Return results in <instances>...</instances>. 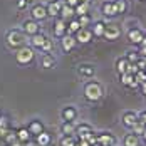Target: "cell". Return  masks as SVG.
Masks as SVG:
<instances>
[{"label": "cell", "instance_id": "cell-1", "mask_svg": "<svg viewBox=\"0 0 146 146\" xmlns=\"http://www.w3.org/2000/svg\"><path fill=\"white\" fill-rule=\"evenodd\" d=\"M27 40H29L27 35L20 29H9L5 32V35H3V44H5V47L9 50H14V52H17L22 47H25L27 45Z\"/></svg>", "mask_w": 146, "mask_h": 146}, {"label": "cell", "instance_id": "cell-2", "mask_svg": "<svg viewBox=\"0 0 146 146\" xmlns=\"http://www.w3.org/2000/svg\"><path fill=\"white\" fill-rule=\"evenodd\" d=\"M82 96L88 102H98L102 99L104 96V86L102 82L96 81V79H89L82 86Z\"/></svg>", "mask_w": 146, "mask_h": 146}, {"label": "cell", "instance_id": "cell-3", "mask_svg": "<svg viewBox=\"0 0 146 146\" xmlns=\"http://www.w3.org/2000/svg\"><path fill=\"white\" fill-rule=\"evenodd\" d=\"M14 57H15V62L22 67H27L30 66L34 60H35V50L30 47V45H25L22 49H19L17 52H14Z\"/></svg>", "mask_w": 146, "mask_h": 146}, {"label": "cell", "instance_id": "cell-4", "mask_svg": "<svg viewBox=\"0 0 146 146\" xmlns=\"http://www.w3.org/2000/svg\"><path fill=\"white\" fill-rule=\"evenodd\" d=\"M79 117V109L74 104H67L60 109V119L62 123H76Z\"/></svg>", "mask_w": 146, "mask_h": 146}, {"label": "cell", "instance_id": "cell-5", "mask_svg": "<svg viewBox=\"0 0 146 146\" xmlns=\"http://www.w3.org/2000/svg\"><path fill=\"white\" fill-rule=\"evenodd\" d=\"M49 15H47V7H45V3H40V2H37V3H34L32 7H30V19L32 20H35V22H42L45 20Z\"/></svg>", "mask_w": 146, "mask_h": 146}, {"label": "cell", "instance_id": "cell-6", "mask_svg": "<svg viewBox=\"0 0 146 146\" xmlns=\"http://www.w3.org/2000/svg\"><path fill=\"white\" fill-rule=\"evenodd\" d=\"M126 37H128V42L133 45H139L145 40V30L141 27H129L126 32Z\"/></svg>", "mask_w": 146, "mask_h": 146}, {"label": "cell", "instance_id": "cell-7", "mask_svg": "<svg viewBox=\"0 0 146 146\" xmlns=\"http://www.w3.org/2000/svg\"><path fill=\"white\" fill-rule=\"evenodd\" d=\"M25 128H27V131L30 133L32 138H35V136H39L40 133L45 131V124H44V121H42L40 117H34V119H30Z\"/></svg>", "mask_w": 146, "mask_h": 146}, {"label": "cell", "instance_id": "cell-8", "mask_svg": "<svg viewBox=\"0 0 146 146\" xmlns=\"http://www.w3.org/2000/svg\"><path fill=\"white\" fill-rule=\"evenodd\" d=\"M20 30H22L27 37H32V35H35V34L40 32V24L35 22V20H32V19H25V20L22 22V25H20Z\"/></svg>", "mask_w": 146, "mask_h": 146}, {"label": "cell", "instance_id": "cell-9", "mask_svg": "<svg viewBox=\"0 0 146 146\" xmlns=\"http://www.w3.org/2000/svg\"><path fill=\"white\" fill-rule=\"evenodd\" d=\"M121 34H123V30H121L119 25H116V24H106V29H104V35L102 37L108 42H114V40H117L121 37Z\"/></svg>", "mask_w": 146, "mask_h": 146}, {"label": "cell", "instance_id": "cell-10", "mask_svg": "<svg viewBox=\"0 0 146 146\" xmlns=\"http://www.w3.org/2000/svg\"><path fill=\"white\" fill-rule=\"evenodd\" d=\"M138 123V113L136 111H133V109H128V111H124L123 114H121V124L126 128V129H129L131 131V128Z\"/></svg>", "mask_w": 146, "mask_h": 146}, {"label": "cell", "instance_id": "cell-11", "mask_svg": "<svg viewBox=\"0 0 146 146\" xmlns=\"http://www.w3.org/2000/svg\"><path fill=\"white\" fill-rule=\"evenodd\" d=\"M98 145L101 146H116L117 138L111 131H101L98 133Z\"/></svg>", "mask_w": 146, "mask_h": 146}, {"label": "cell", "instance_id": "cell-12", "mask_svg": "<svg viewBox=\"0 0 146 146\" xmlns=\"http://www.w3.org/2000/svg\"><path fill=\"white\" fill-rule=\"evenodd\" d=\"M52 34H54V37L56 39H62L66 34H67V22L66 20H62V19H54V25H52Z\"/></svg>", "mask_w": 146, "mask_h": 146}, {"label": "cell", "instance_id": "cell-13", "mask_svg": "<svg viewBox=\"0 0 146 146\" xmlns=\"http://www.w3.org/2000/svg\"><path fill=\"white\" fill-rule=\"evenodd\" d=\"M74 37H76V42L77 44H89L94 39V35H92V32H91L89 27H81V29L74 34Z\"/></svg>", "mask_w": 146, "mask_h": 146}, {"label": "cell", "instance_id": "cell-14", "mask_svg": "<svg viewBox=\"0 0 146 146\" xmlns=\"http://www.w3.org/2000/svg\"><path fill=\"white\" fill-rule=\"evenodd\" d=\"M66 5V0H50L49 3H45L47 7V15L52 17V19H57L60 14V9Z\"/></svg>", "mask_w": 146, "mask_h": 146}, {"label": "cell", "instance_id": "cell-15", "mask_svg": "<svg viewBox=\"0 0 146 146\" xmlns=\"http://www.w3.org/2000/svg\"><path fill=\"white\" fill-rule=\"evenodd\" d=\"M77 74H79V77H82V79H94V76H96V67H94V64H79L77 66Z\"/></svg>", "mask_w": 146, "mask_h": 146}, {"label": "cell", "instance_id": "cell-16", "mask_svg": "<svg viewBox=\"0 0 146 146\" xmlns=\"http://www.w3.org/2000/svg\"><path fill=\"white\" fill-rule=\"evenodd\" d=\"M92 131H94L92 124H89V123H76V131H74V134L77 136V139H86L88 134Z\"/></svg>", "mask_w": 146, "mask_h": 146}, {"label": "cell", "instance_id": "cell-17", "mask_svg": "<svg viewBox=\"0 0 146 146\" xmlns=\"http://www.w3.org/2000/svg\"><path fill=\"white\" fill-rule=\"evenodd\" d=\"M39 64L42 69H56L57 67V59L54 57V54H42L39 59Z\"/></svg>", "mask_w": 146, "mask_h": 146}, {"label": "cell", "instance_id": "cell-18", "mask_svg": "<svg viewBox=\"0 0 146 146\" xmlns=\"http://www.w3.org/2000/svg\"><path fill=\"white\" fill-rule=\"evenodd\" d=\"M101 14L104 17H108V19H113V17H116V9H114V2L113 0H106V2H102L101 3Z\"/></svg>", "mask_w": 146, "mask_h": 146}, {"label": "cell", "instance_id": "cell-19", "mask_svg": "<svg viewBox=\"0 0 146 146\" xmlns=\"http://www.w3.org/2000/svg\"><path fill=\"white\" fill-rule=\"evenodd\" d=\"M76 37L71 35V34H66L62 39H60V49L64 50V52H71L74 47H76Z\"/></svg>", "mask_w": 146, "mask_h": 146}, {"label": "cell", "instance_id": "cell-20", "mask_svg": "<svg viewBox=\"0 0 146 146\" xmlns=\"http://www.w3.org/2000/svg\"><path fill=\"white\" fill-rule=\"evenodd\" d=\"M47 40V35H45L44 32L40 30L39 34H35V35H32L29 39V42H30V47L32 49H37V50H40V47L44 45V42Z\"/></svg>", "mask_w": 146, "mask_h": 146}, {"label": "cell", "instance_id": "cell-21", "mask_svg": "<svg viewBox=\"0 0 146 146\" xmlns=\"http://www.w3.org/2000/svg\"><path fill=\"white\" fill-rule=\"evenodd\" d=\"M119 81H121V84H123L124 88H129V89L139 88V86H138V82L134 81V76H131V74H128V72L121 74V76H119Z\"/></svg>", "mask_w": 146, "mask_h": 146}, {"label": "cell", "instance_id": "cell-22", "mask_svg": "<svg viewBox=\"0 0 146 146\" xmlns=\"http://www.w3.org/2000/svg\"><path fill=\"white\" fill-rule=\"evenodd\" d=\"M89 29H91V32H92L94 37H102V35H104V29H106V22H104V20H96V22L91 24Z\"/></svg>", "mask_w": 146, "mask_h": 146}, {"label": "cell", "instance_id": "cell-23", "mask_svg": "<svg viewBox=\"0 0 146 146\" xmlns=\"http://www.w3.org/2000/svg\"><path fill=\"white\" fill-rule=\"evenodd\" d=\"M121 143H123V146H139L141 145V138L129 131L128 134H124V138H123Z\"/></svg>", "mask_w": 146, "mask_h": 146}, {"label": "cell", "instance_id": "cell-24", "mask_svg": "<svg viewBox=\"0 0 146 146\" xmlns=\"http://www.w3.org/2000/svg\"><path fill=\"white\" fill-rule=\"evenodd\" d=\"M128 66H129V62H128V59L124 57H117L116 60H114V69H116L117 76H121V74H124L126 71H128Z\"/></svg>", "mask_w": 146, "mask_h": 146}, {"label": "cell", "instance_id": "cell-25", "mask_svg": "<svg viewBox=\"0 0 146 146\" xmlns=\"http://www.w3.org/2000/svg\"><path fill=\"white\" fill-rule=\"evenodd\" d=\"M15 138H17V141H19V143H22V145H25L27 141L32 139V136H30V133L27 131V128H25V126H22V128H19V129L15 131Z\"/></svg>", "mask_w": 146, "mask_h": 146}, {"label": "cell", "instance_id": "cell-26", "mask_svg": "<svg viewBox=\"0 0 146 146\" xmlns=\"http://www.w3.org/2000/svg\"><path fill=\"white\" fill-rule=\"evenodd\" d=\"M74 17H76V14H74V9H72V7H69V5H64V7L60 9L59 19H62V20L69 22V20H72Z\"/></svg>", "mask_w": 146, "mask_h": 146}, {"label": "cell", "instance_id": "cell-27", "mask_svg": "<svg viewBox=\"0 0 146 146\" xmlns=\"http://www.w3.org/2000/svg\"><path fill=\"white\" fill-rule=\"evenodd\" d=\"M50 143H52V136L47 131L40 133L39 136H35V145L37 146H49Z\"/></svg>", "mask_w": 146, "mask_h": 146}, {"label": "cell", "instance_id": "cell-28", "mask_svg": "<svg viewBox=\"0 0 146 146\" xmlns=\"http://www.w3.org/2000/svg\"><path fill=\"white\" fill-rule=\"evenodd\" d=\"M77 143V136L76 134H60L59 145L60 146H72Z\"/></svg>", "mask_w": 146, "mask_h": 146}, {"label": "cell", "instance_id": "cell-29", "mask_svg": "<svg viewBox=\"0 0 146 146\" xmlns=\"http://www.w3.org/2000/svg\"><path fill=\"white\" fill-rule=\"evenodd\" d=\"M113 2H114V9H116L117 15H123V14L128 12V9H129L128 0H113Z\"/></svg>", "mask_w": 146, "mask_h": 146}, {"label": "cell", "instance_id": "cell-30", "mask_svg": "<svg viewBox=\"0 0 146 146\" xmlns=\"http://www.w3.org/2000/svg\"><path fill=\"white\" fill-rule=\"evenodd\" d=\"M89 9H91V5H88V3H77L76 7H74V14H76V17H81V15H86L89 14Z\"/></svg>", "mask_w": 146, "mask_h": 146}, {"label": "cell", "instance_id": "cell-31", "mask_svg": "<svg viewBox=\"0 0 146 146\" xmlns=\"http://www.w3.org/2000/svg\"><path fill=\"white\" fill-rule=\"evenodd\" d=\"M76 123H60V134H74Z\"/></svg>", "mask_w": 146, "mask_h": 146}, {"label": "cell", "instance_id": "cell-32", "mask_svg": "<svg viewBox=\"0 0 146 146\" xmlns=\"http://www.w3.org/2000/svg\"><path fill=\"white\" fill-rule=\"evenodd\" d=\"M79 29H81V24L77 22V19H76V17H74L72 20H69V22H67V34L74 35Z\"/></svg>", "mask_w": 146, "mask_h": 146}, {"label": "cell", "instance_id": "cell-33", "mask_svg": "<svg viewBox=\"0 0 146 146\" xmlns=\"http://www.w3.org/2000/svg\"><path fill=\"white\" fill-rule=\"evenodd\" d=\"M145 131H146V126L139 121V119H138V123L131 128V133H133V134H136V136H139V138L143 136V133H145Z\"/></svg>", "mask_w": 146, "mask_h": 146}, {"label": "cell", "instance_id": "cell-34", "mask_svg": "<svg viewBox=\"0 0 146 146\" xmlns=\"http://www.w3.org/2000/svg\"><path fill=\"white\" fill-rule=\"evenodd\" d=\"M52 50H54V40L47 37V40L44 42V45L40 47V52L42 54H52Z\"/></svg>", "mask_w": 146, "mask_h": 146}, {"label": "cell", "instance_id": "cell-35", "mask_svg": "<svg viewBox=\"0 0 146 146\" xmlns=\"http://www.w3.org/2000/svg\"><path fill=\"white\" fill-rule=\"evenodd\" d=\"M77 19V22L81 24V27H89L91 24H92V19H91V15L86 14V15H81V17H76Z\"/></svg>", "mask_w": 146, "mask_h": 146}, {"label": "cell", "instance_id": "cell-36", "mask_svg": "<svg viewBox=\"0 0 146 146\" xmlns=\"http://www.w3.org/2000/svg\"><path fill=\"white\" fill-rule=\"evenodd\" d=\"M124 57L128 59L129 64H136V62L139 60V54H138V50H129V52H126Z\"/></svg>", "mask_w": 146, "mask_h": 146}, {"label": "cell", "instance_id": "cell-37", "mask_svg": "<svg viewBox=\"0 0 146 146\" xmlns=\"http://www.w3.org/2000/svg\"><path fill=\"white\" fill-rule=\"evenodd\" d=\"M9 126H10L9 117L5 116V114H0V131H7V129H9Z\"/></svg>", "mask_w": 146, "mask_h": 146}, {"label": "cell", "instance_id": "cell-38", "mask_svg": "<svg viewBox=\"0 0 146 146\" xmlns=\"http://www.w3.org/2000/svg\"><path fill=\"white\" fill-rule=\"evenodd\" d=\"M134 81L138 82V86H139V84H143V82L146 81V72H145V71H138V72L134 74Z\"/></svg>", "mask_w": 146, "mask_h": 146}, {"label": "cell", "instance_id": "cell-39", "mask_svg": "<svg viewBox=\"0 0 146 146\" xmlns=\"http://www.w3.org/2000/svg\"><path fill=\"white\" fill-rule=\"evenodd\" d=\"M30 2H32V0H17V9H19V10H25Z\"/></svg>", "mask_w": 146, "mask_h": 146}, {"label": "cell", "instance_id": "cell-40", "mask_svg": "<svg viewBox=\"0 0 146 146\" xmlns=\"http://www.w3.org/2000/svg\"><path fill=\"white\" fill-rule=\"evenodd\" d=\"M138 71H139V69H138V66H136V64H129V66H128V71H126V72L131 74V76H134V74L138 72Z\"/></svg>", "mask_w": 146, "mask_h": 146}, {"label": "cell", "instance_id": "cell-41", "mask_svg": "<svg viewBox=\"0 0 146 146\" xmlns=\"http://www.w3.org/2000/svg\"><path fill=\"white\" fill-rule=\"evenodd\" d=\"M138 119H139V121L146 126V109H145V111H141V113H138Z\"/></svg>", "mask_w": 146, "mask_h": 146}, {"label": "cell", "instance_id": "cell-42", "mask_svg": "<svg viewBox=\"0 0 146 146\" xmlns=\"http://www.w3.org/2000/svg\"><path fill=\"white\" fill-rule=\"evenodd\" d=\"M77 3H79V0H66V5H69V7H72V9Z\"/></svg>", "mask_w": 146, "mask_h": 146}, {"label": "cell", "instance_id": "cell-43", "mask_svg": "<svg viewBox=\"0 0 146 146\" xmlns=\"http://www.w3.org/2000/svg\"><path fill=\"white\" fill-rule=\"evenodd\" d=\"M77 146H91L86 139H77Z\"/></svg>", "mask_w": 146, "mask_h": 146}, {"label": "cell", "instance_id": "cell-44", "mask_svg": "<svg viewBox=\"0 0 146 146\" xmlns=\"http://www.w3.org/2000/svg\"><path fill=\"white\" fill-rule=\"evenodd\" d=\"M139 89H141V94H143V96H146V81L143 82V84H139Z\"/></svg>", "mask_w": 146, "mask_h": 146}, {"label": "cell", "instance_id": "cell-45", "mask_svg": "<svg viewBox=\"0 0 146 146\" xmlns=\"http://www.w3.org/2000/svg\"><path fill=\"white\" fill-rule=\"evenodd\" d=\"M81 3H88V5H92V0H79Z\"/></svg>", "mask_w": 146, "mask_h": 146}, {"label": "cell", "instance_id": "cell-46", "mask_svg": "<svg viewBox=\"0 0 146 146\" xmlns=\"http://www.w3.org/2000/svg\"><path fill=\"white\" fill-rule=\"evenodd\" d=\"M141 141H145V143H146V131L143 133V136H141Z\"/></svg>", "mask_w": 146, "mask_h": 146}, {"label": "cell", "instance_id": "cell-47", "mask_svg": "<svg viewBox=\"0 0 146 146\" xmlns=\"http://www.w3.org/2000/svg\"><path fill=\"white\" fill-rule=\"evenodd\" d=\"M139 2H146V0H139Z\"/></svg>", "mask_w": 146, "mask_h": 146}, {"label": "cell", "instance_id": "cell-48", "mask_svg": "<svg viewBox=\"0 0 146 146\" xmlns=\"http://www.w3.org/2000/svg\"><path fill=\"white\" fill-rule=\"evenodd\" d=\"M72 146H77V143H76V145H72Z\"/></svg>", "mask_w": 146, "mask_h": 146}, {"label": "cell", "instance_id": "cell-49", "mask_svg": "<svg viewBox=\"0 0 146 146\" xmlns=\"http://www.w3.org/2000/svg\"><path fill=\"white\" fill-rule=\"evenodd\" d=\"M145 37H146V32H145Z\"/></svg>", "mask_w": 146, "mask_h": 146}]
</instances>
